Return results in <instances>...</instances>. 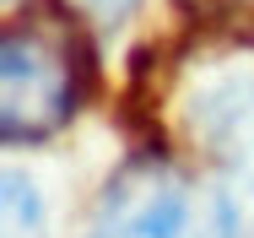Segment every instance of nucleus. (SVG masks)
I'll return each instance as SVG.
<instances>
[{
    "label": "nucleus",
    "mask_w": 254,
    "mask_h": 238,
    "mask_svg": "<svg viewBox=\"0 0 254 238\" xmlns=\"http://www.w3.org/2000/svg\"><path fill=\"white\" fill-rule=\"evenodd\" d=\"M65 5V16H76V27H87V33H119L135 11H141V0H60Z\"/></svg>",
    "instance_id": "nucleus-5"
},
{
    "label": "nucleus",
    "mask_w": 254,
    "mask_h": 238,
    "mask_svg": "<svg viewBox=\"0 0 254 238\" xmlns=\"http://www.w3.org/2000/svg\"><path fill=\"white\" fill-rule=\"evenodd\" d=\"M81 238H238V228L211 184L141 146L108 173Z\"/></svg>",
    "instance_id": "nucleus-1"
},
{
    "label": "nucleus",
    "mask_w": 254,
    "mask_h": 238,
    "mask_svg": "<svg viewBox=\"0 0 254 238\" xmlns=\"http://www.w3.org/2000/svg\"><path fill=\"white\" fill-rule=\"evenodd\" d=\"M81 44L49 22H0V146H38L81 114Z\"/></svg>",
    "instance_id": "nucleus-2"
},
{
    "label": "nucleus",
    "mask_w": 254,
    "mask_h": 238,
    "mask_svg": "<svg viewBox=\"0 0 254 238\" xmlns=\"http://www.w3.org/2000/svg\"><path fill=\"white\" fill-rule=\"evenodd\" d=\"M0 238H49V200L33 173L0 162Z\"/></svg>",
    "instance_id": "nucleus-4"
},
{
    "label": "nucleus",
    "mask_w": 254,
    "mask_h": 238,
    "mask_svg": "<svg viewBox=\"0 0 254 238\" xmlns=\"http://www.w3.org/2000/svg\"><path fill=\"white\" fill-rule=\"evenodd\" d=\"M190 136L216 168V184L238 238H254V71H216L184 97Z\"/></svg>",
    "instance_id": "nucleus-3"
}]
</instances>
